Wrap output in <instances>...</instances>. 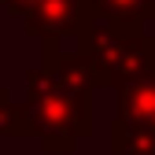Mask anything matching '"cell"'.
I'll return each instance as SVG.
<instances>
[{
  "label": "cell",
  "mask_w": 155,
  "mask_h": 155,
  "mask_svg": "<svg viewBox=\"0 0 155 155\" xmlns=\"http://www.w3.org/2000/svg\"><path fill=\"white\" fill-rule=\"evenodd\" d=\"M26 107L33 133L55 155L74 151L78 140L92 133V96L59 85L48 70L26 74Z\"/></svg>",
  "instance_id": "obj_1"
},
{
  "label": "cell",
  "mask_w": 155,
  "mask_h": 155,
  "mask_svg": "<svg viewBox=\"0 0 155 155\" xmlns=\"http://www.w3.org/2000/svg\"><path fill=\"white\" fill-rule=\"evenodd\" d=\"M78 48H85L96 59L104 85H114V89L155 70V37L151 33H126L114 26H96L85 37H78Z\"/></svg>",
  "instance_id": "obj_2"
},
{
  "label": "cell",
  "mask_w": 155,
  "mask_h": 155,
  "mask_svg": "<svg viewBox=\"0 0 155 155\" xmlns=\"http://www.w3.org/2000/svg\"><path fill=\"white\" fill-rule=\"evenodd\" d=\"M140 148H155V70L118 89V111L111 122V151L129 155Z\"/></svg>",
  "instance_id": "obj_3"
},
{
  "label": "cell",
  "mask_w": 155,
  "mask_h": 155,
  "mask_svg": "<svg viewBox=\"0 0 155 155\" xmlns=\"http://www.w3.org/2000/svg\"><path fill=\"white\" fill-rule=\"evenodd\" d=\"M100 26L96 0H41L37 8L22 15V30L41 41H59V37H85Z\"/></svg>",
  "instance_id": "obj_4"
},
{
  "label": "cell",
  "mask_w": 155,
  "mask_h": 155,
  "mask_svg": "<svg viewBox=\"0 0 155 155\" xmlns=\"http://www.w3.org/2000/svg\"><path fill=\"white\" fill-rule=\"evenodd\" d=\"M96 11H100V26L144 33V22L155 18V0H96Z\"/></svg>",
  "instance_id": "obj_5"
},
{
  "label": "cell",
  "mask_w": 155,
  "mask_h": 155,
  "mask_svg": "<svg viewBox=\"0 0 155 155\" xmlns=\"http://www.w3.org/2000/svg\"><path fill=\"white\" fill-rule=\"evenodd\" d=\"M0 137H37L30 122V107L11 104L8 89H0Z\"/></svg>",
  "instance_id": "obj_6"
},
{
  "label": "cell",
  "mask_w": 155,
  "mask_h": 155,
  "mask_svg": "<svg viewBox=\"0 0 155 155\" xmlns=\"http://www.w3.org/2000/svg\"><path fill=\"white\" fill-rule=\"evenodd\" d=\"M0 4H4L11 15H26L30 8H37V4H41V0H0Z\"/></svg>",
  "instance_id": "obj_7"
},
{
  "label": "cell",
  "mask_w": 155,
  "mask_h": 155,
  "mask_svg": "<svg viewBox=\"0 0 155 155\" xmlns=\"http://www.w3.org/2000/svg\"><path fill=\"white\" fill-rule=\"evenodd\" d=\"M129 155H155V148H140V151H129Z\"/></svg>",
  "instance_id": "obj_8"
}]
</instances>
